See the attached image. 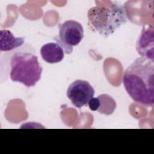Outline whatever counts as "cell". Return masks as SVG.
<instances>
[{
    "mask_svg": "<svg viewBox=\"0 0 154 154\" xmlns=\"http://www.w3.org/2000/svg\"><path fill=\"white\" fill-rule=\"evenodd\" d=\"M58 35L54 37L57 43L63 48L64 52L70 54L73 46H77L84 37V29L82 25L73 20H68L58 25Z\"/></svg>",
    "mask_w": 154,
    "mask_h": 154,
    "instance_id": "obj_4",
    "label": "cell"
},
{
    "mask_svg": "<svg viewBox=\"0 0 154 154\" xmlns=\"http://www.w3.org/2000/svg\"><path fill=\"white\" fill-rule=\"evenodd\" d=\"M123 83L129 96L136 102L154 103V60L140 57L124 72Z\"/></svg>",
    "mask_w": 154,
    "mask_h": 154,
    "instance_id": "obj_1",
    "label": "cell"
},
{
    "mask_svg": "<svg viewBox=\"0 0 154 154\" xmlns=\"http://www.w3.org/2000/svg\"><path fill=\"white\" fill-rule=\"evenodd\" d=\"M87 13L88 25L99 34L108 36L126 22V12L121 4L111 1L96 2Z\"/></svg>",
    "mask_w": 154,
    "mask_h": 154,
    "instance_id": "obj_2",
    "label": "cell"
},
{
    "mask_svg": "<svg viewBox=\"0 0 154 154\" xmlns=\"http://www.w3.org/2000/svg\"><path fill=\"white\" fill-rule=\"evenodd\" d=\"M97 98L100 101V106L97 111L106 116L112 114L116 108V102L114 99L108 94H101Z\"/></svg>",
    "mask_w": 154,
    "mask_h": 154,
    "instance_id": "obj_9",
    "label": "cell"
},
{
    "mask_svg": "<svg viewBox=\"0 0 154 154\" xmlns=\"http://www.w3.org/2000/svg\"><path fill=\"white\" fill-rule=\"evenodd\" d=\"M10 79L28 87L40 79L42 67L36 55L26 52H16L10 60Z\"/></svg>",
    "mask_w": 154,
    "mask_h": 154,
    "instance_id": "obj_3",
    "label": "cell"
},
{
    "mask_svg": "<svg viewBox=\"0 0 154 154\" xmlns=\"http://www.w3.org/2000/svg\"><path fill=\"white\" fill-rule=\"evenodd\" d=\"M40 54L46 62L54 64L60 62L64 56V51L58 43H48L40 49Z\"/></svg>",
    "mask_w": 154,
    "mask_h": 154,
    "instance_id": "obj_7",
    "label": "cell"
},
{
    "mask_svg": "<svg viewBox=\"0 0 154 154\" xmlns=\"http://www.w3.org/2000/svg\"><path fill=\"white\" fill-rule=\"evenodd\" d=\"M24 43L23 37H15L11 31L2 29L0 31V49L9 51L21 46Z\"/></svg>",
    "mask_w": 154,
    "mask_h": 154,
    "instance_id": "obj_8",
    "label": "cell"
},
{
    "mask_svg": "<svg viewBox=\"0 0 154 154\" xmlns=\"http://www.w3.org/2000/svg\"><path fill=\"white\" fill-rule=\"evenodd\" d=\"M94 90L90 84L85 80L77 79L70 84L67 90V96L72 104L80 108L88 104L93 97Z\"/></svg>",
    "mask_w": 154,
    "mask_h": 154,
    "instance_id": "obj_5",
    "label": "cell"
},
{
    "mask_svg": "<svg viewBox=\"0 0 154 154\" xmlns=\"http://www.w3.org/2000/svg\"><path fill=\"white\" fill-rule=\"evenodd\" d=\"M88 105L91 111H97L100 106V101L97 97H93L90 100Z\"/></svg>",
    "mask_w": 154,
    "mask_h": 154,
    "instance_id": "obj_10",
    "label": "cell"
},
{
    "mask_svg": "<svg viewBox=\"0 0 154 154\" xmlns=\"http://www.w3.org/2000/svg\"><path fill=\"white\" fill-rule=\"evenodd\" d=\"M154 28L144 26L137 42L136 49L141 57L154 60Z\"/></svg>",
    "mask_w": 154,
    "mask_h": 154,
    "instance_id": "obj_6",
    "label": "cell"
}]
</instances>
